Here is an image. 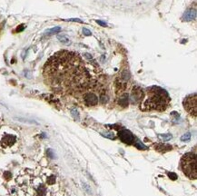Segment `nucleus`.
Listing matches in <instances>:
<instances>
[{
	"instance_id": "1",
	"label": "nucleus",
	"mask_w": 197,
	"mask_h": 196,
	"mask_svg": "<svg viewBox=\"0 0 197 196\" xmlns=\"http://www.w3.org/2000/svg\"><path fill=\"white\" fill-rule=\"evenodd\" d=\"M45 84L56 93L76 96L89 86L91 77L85 63L77 53L59 51L44 66Z\"/></svg>"
},
{
	"instance_id": "2",
	"label": "nucleus",
	"mask_w": 197,
	"mask_h": 196,
	"mask_svg": "<svg viewBox=\"0 0 197 196\" xmlns=\"http://www.w3.org/2000/svg\"><path fill=\"white\" fill-rule=\"evenodd\" d=\"M168 93L159 86H152L147 89V97L141 105L143 111H163L170 104Z\"/></svg>"
},
{
	"instance_id": "3",
	"label": "nucleus",
	"mask_w": 197,
	"mask_h": 196,
	"mask_svg": "<svg viewBox=\"0 0 197 196\" xmlns=\"http://www.w3.org/2000/svg\"><path fill=\"white\" fill-rule=\"evenodd\" d=\"M181 168L188 178L195 180L197 178L196 155L193 153H189L184 155L181 159Z\"/></svg>"
},
{
	"instance_id": "4",
	"label": "nucleus",
	"mask_w": 197,
	"mask_h": 196,
	"mask_svg": "<svg viewBox=\"0 0 197 196\" xmlns=\"http://www.w3.org/2000/svg\"><path fill=\"white\" fill-rule=\"evenodd\" d=\"M184 106L185 110L192 116L196 117L197 115V96L196 93L188 96L184 100Z\"/></svg>"
},
{
	"instance_id": "5",
	"label": "nucleus",
	"mask_w": 197,
	"mask_h": 196,
	"mask_svg": "<svg viewBox=\"0 0 197 196\" xmlns=\"http://www.w3.org/2000/svg\"><path fill=\"white\" fill-rule=\"evenodd\" d=\"M130 99L133 104H138L140 102L144 99V92L140 87L138 86H136L133 87L130 96Z\"/></svg>"
},
{
	"instance_id": "6",
	"label": "nucleus",
	"mask_w": 197,
	"mask_h": 196,
	"mask_svg": "<svg viewBox=\"0 0 197 196\" xmlns=\"http://www.w3.org/2000/svg\"><path fill=\"white\" fill-rule=\"evenodd\" d=\"M118 135H119L120 140L124 144H132L135 143V136H133L132 133L130 131H128V130H124H124L119 131V134H118Z\"/></svg>"
},
{
	"instance_id": "7",
	"label": "nucleus",
	"mask_w": 197,
	"mask_h": 196,
	"mask_svg": "<svg viewBox=\"0 0 197 196\" xmlns=\"http://www.w3.org/2000/svg\"><path fill=\"white\" fill-rule=\"evenodd\" d=\"M84 103L87 106H94L98 104V96L94 93H86L84 96Z\"/></svg>"
},
{
	"instance_id": "8",
	"label": "nucleus",
	"mask_w": 197,
	"mask_h": 196,
	"mask_svg": "<svg viewBox=\"0 0 197 196\" xmlns=\"http://www.w3.org/2000/svg\"><path fill=\"white\" fill-rule=\"evenodd\" d=\"M15 141H17V138H15V135H6L3 137L2 141H1V144L5 147H8V146H12Z\"/></svg>"
},
{
	"instance_id": "9",
	"label": "nucleus",
	"mask_w": 197,
	"mask_h": 196,
	"mask_svg": "<svg viewBox=\"0 0 197 196\" xmlns=\"http://www.w3.org/2000/svg\"><path fill=\"white\" fill-rule=\"evenodd\" d=\"M196 18V10L194 8L188 9L183 15L184 21H193Z\"/></svg>"
},
{
	"instance_id": "10",
	"label": "nucleus",
	"mask_w": 197,
	"mask_h": 196,
	"mask_svg": "<svg viewBox=\"0 0 197 196\" xmlns=\"http://www.w3.org/2000/svg\"><path fill=\"white\" fill-rule=\"evenodd\" d=\"M155 149H157V151L160 152V153H164V152H167V151H170L172 147L171 145H167V144H159L155 145Z\"/></svg>"
},
{
	"instance_id": "11",
	"label": "nucleus",
	"mask_w": 197,
	"mask_h": 196,
	"mask_svg": "<svg viewBox=\"0 0 197 196\" xmlns=\"http://www.w3.org/2000/svg\"><path fill=\"white\" fill-rule=\"evenodd\" d=\"M118 104L123 107H126L128 105V95L122 96L118 100Z\"/></svg>"
},
{
	"instance_id": "12",
	"label": "nucleus",
	"mask_w": 197,
	"mask_h": 196,
	"mask_svg": "<svg viewBox=\"0 0 197 196\" xmlns=\"http://www.w3.org/2000/svg\"><path fill=\"white\" fill-rule=\"evenodd\" d=\"M57 39L64 45H69L71 44V40L66 36V35H58L57 36Z\"/></svg>"
},
{
	"instance_id": "13",
	"label": "nucleus",
	"mask_w": 197,
	"mask_h": 196,
	"mask_svg": "<svg viewBox=\"0 0 197 196\" xmlns=\"http://www.w3.org/2000/svg\"><path fill=\"white\" fill-rule=\"evenodd\" d=\"M61 31V27H53L51 29H48L45 31V34L48 35V36H51V35H54V34H58Z\"/></svg>"
},
{
	"instance_id": "14",
	"label": "nucleus",
	"mask_w": 197,
	"mask_h": 196,
	"mask_svg": "<svg viewBox=\"0 0 197 196\" xmlns=\"http://www.w3.org/2000/svg\"><path fill=\"white\" fill-rule=\"evenodd\" d=\"M15 120L17 121H20V122H23V123H36L37 124V123L34 120H29V119H25V118H20V117H15Z\"/></svg>"
},
{
	"instance_id": "15",
	"label": "nucleus",
	"mask_w": 197,
	"mask_h": 196,
	"mask_svg": "<svg viewBox=\"0 0 197 196\" xmlns=\"http://www.w3.org/2000/svg\"><path fill=\"white\" fill-rule=\"evenodd\" d=\"M71 114H72V116L75 120H77V121L79 120V113H78V111L75 108H73L72 110H71Z\"/></svg>"
},
{
	"instance_id": "16",
	"label": "nucleus",
	"mask_w": 197,
	"mask_h": 196,
	"mask_svg": "<svg viewBox=\"0 0 197 196\" xmlns=\"http://www.w3.org/2000/svg\"><path fill=\"white\" fill-rule=\"evenodd\" d=\"M159 137L163 141H168L172 139V135L170 134H164V135H159Z\"/></svg>"
},
{
	"instance_id": "17",
	"label": "nucleus",
	"mask_w": 197,
	"mask_h": 196,
	"mask_svg": "<svg viewBox=\"0 0 197 196\" xmlns=\"http://www.w3.org/2000/svg\"><path fill=\"white\" fill-rule=\"evenodd\" d=\"M190 139H191V134H190V133H186L185 135H184L182 137H181V141H183V142L189 141Z\"/></svg>"
},
{
	"instance_id": "18",
	"label": "nucleus",
	"mask_w": 197,
	"mask_h": 196,
	"mask_svg": "<svg viewBox=\"0 0 197 196\" xmlns=\"http://www.w3.org/2000/svg\"><path fill=\"white\" fill-rule=\"evenodd\" d=\"M37 193H38V195H39V196H43V195L45 193V188L43 185H41V186L37 189Z\"/></svg>"
},
{
	"instance_id": "19",
	"label": "nucleus",
	"mask_w": 197,
	"mask_h": 196,
	"mask_svg": "<svg viewBox=\"0 0 197 196\" xmlns=\"http://www.w3.org/2000/svg\"><path fill=\"white\" fill-rule=\"evenodd\" d=\"M107 100H108V97H107V96L105 95V93H101V96H100V101L102 102V103H103V104L106 103Z\"/></svg>"
},
{
	"instance_id": "20",
	"label": "nucleus",
	"mask_w": 197,
	"mask_h": 196,
	"mask_svg": "<svg viewBox=\"0 0 197 196\" xmlns=\"http://www.w3.org/2000/svg\"><path fill=\"white\" fill-rule=\"evenodd\" d=\"M135 144H136V146L138 147L139 149H143V150H145V149H146V147H145L143 144H141V143L139 142V141H136V143Z\"/></svg>"
},
{
	"instance_id": "21",
	"label": "nucleus",
	"mask_w": 197,
	"mask_h": 196,
	"mask_svg": "<svg viewBox=\"0 0 197 196\" xmlns=\"http://www.w3.org/2000/svg\"><path fill=\"white\" fill-rule=\"evenodd\" d=\"M83 34L86 36H92V32L90 30L86 29V28H83Z\"/></svg>"
},
{
	"instance_id": "22",
	"label": "nucleus",
	"mask_w": 197,
	"mask_h": 196,
	"mask_svg": "<svg viewBox=\"0 0 197 196\" xmlns=\"http://www.w3.org/2000/svg\"><path fill=\"white\" fill-rule=\"evenodd\" d=\"M96 23L98 25H100L101 27H107V24L105 22H104V21H101V20H96Z\"/></svg>"
},
{
	"instance_id": "23",
	"label": "nucleus",
	"mask_w": 197,
	"mask_h": 196,
	"mask_svg": "<svg viewBox=\"0 0 197 196\" xmlns=\"http://www.w3.org/2000/svg\"><path fill=\"white\" fill-rule=\"evenodd\" d=\"M85 57L86 59H88L89 61H93V62H94V61L93 56H91L90 54H88V53H85Z\"/></svg>"
},
{
	"instance_id": "24",
	"label": "nucleus",
	"mask_w": 197,
	"mask_h": 196,
	"mask_svg": "<svg viewBox=\"0 0 197 196\" xmlns=\"http://www.w3.org/2000/svg\"><path fill=\"white\" fill-rule=\"evenodd\" d=\"M102 135L105 136V137H107V138H110V139H114L115 138L114 134H102Z\"/></svg>"
},
{
	"instance_id": "25",
	"label": "nucleus",
	"mask_w": 197,
	"mask_h": 196,
	"mask_svg": "<svg viewBox=\"0 0 197 196\" xmlns=\"http://www.w3.org/2000/svg\"><path fill=\"white\" fill-rule=\"evenodd\" d=\"M66 21H71V22H78V23H83V21L81 19H78V18H70V19H67Z\"/></svg>"
},
{
	"instance_id": "26",
	"label": "nucleus",
	"mask_w": 197,
	"mask_h": 196,
	"mask_svg": "<svg viewBox=\"0 0 197 196\" xmlns=\"http://www.w3.org/2000/svg\"><path fill=\"white\" fill-rule=\"evenodd\" d=\"M24 29H25V26H24V25H21V26H19V27L17 28V32H21V31H23Z\"/></svg>"
},
{
	"instance_id": "27",
	"label": "nucleus",
	"mask_w": 197,
	"mask_h": 196,
	"mask_svg": "<svg viewBox=\"0 0 197 196\" xmlns=\"http://www.w3.org/2000/svg\"><path fill=\"white\" fill-rule=\"evenodd\" d=\"M169 175H170V177H172L174 180H175L176 179V175H175V174H169Z\"/></svg>"
}]
</instances>
